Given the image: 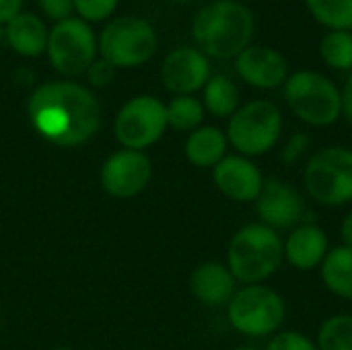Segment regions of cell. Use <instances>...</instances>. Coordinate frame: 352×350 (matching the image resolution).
Wrapping results in <instances>:
<instances>
[{
    "mask_svg": "<svg viewBox=\"0 0 352 350\" xmlns=\"http://www.w3.org/2000/svg\"><path fill=\"white\" fill-rule=\"evenodd\" d=\"M27 113L37 134L66 149L85 144L101 126L97 97L74 80H52L37 87L27 101Z\"/></svg>",
    "mask_w": 352,
    "mask_h": 350,
    "instance_id": "1",
    "label": "cell"
},
{
    "mask_svg": "<svg viewBox=\"0 0 352 350\" xmlns=\"http://www.w3.org/2000/svg\"><path fill=\"white\" fill-rule=\"evenodd\" d=\"M190 31L210 60H235L254 43L256 14L241 0H212L194 14Z\"/></svg>",
    "mask_w": 352,
    "mask_h": 350,
    "instance_id": "2",
    "label": "cell"
},
{
    "mask_svg": "<svg viewBox=\"0 0 352 350\" xmlns=\"http://www.w3.org/2000/svg\"><path fill=\"white\" fill-rule=\"evenodd\" d=\"M227 268L239 285H264L285 264L283 237L258 223L237 229L227 248Z\"/></svg>",
    "mask_w": 352,
    "mask_h": 350,
    "instance_id": "3",
    "label": "cell"
},
{
    "mask_svg": "<svg viewBox=\"0 0 352 350\" xmlns=\"http://www.w3.org/2000/svg\"><path fill=\"white\" fill-rule=\"evenodd\" d=\"M283 97L289 111L309 128H330L342 118L340 87L320 70L291 72L283 85Z\"/></svg>",
    "mask_w": 352,
    "mask_h": 350,
    "instance_id": "4",
    "label": "cell"
},
{
    "mask_svg": "<svg viewBox=\"0 0 352 350\" xmlns=\"http://www.w3.org/2000/svg\"><path fill=\"white\" fill-rule=\"evenodd\" d=\"M285 132V113L270 99H252L227 120V140L237 155L256 159L278 146Z\"/></svg>",
    "mask_w": 352,
    "mask_h": 350,
    "instance_id": "5",
    "label": "cell"
},
{
    "mask_svg": "<svg viewBox=\"0 0 352 350\" xmlns=\"http://www.w3.org/2000/svg\"><path fill=\"white\" fill-rule=\"evenodd\" d=\"M305 194L328 208L352 204V149L328 144L311 153L303 167Z\"/></svg>",
    "mask_w": 352,
    "mask_h": 350,
    "instance_id": "6",
    "label": "cell"
},
{
    "mask_svg": "<svg viewBox=\"0 0 352 350\" xmlns=\"http://www.w3.org/2000/svg\"><path fill=\"white\" fill-rule=\"evenodd\" d=\"M287 301L270 285H241L227 305L229 326L248 338H270L283 330Z\"/></svg>",
    "mask_w": 352,
    "mask_h": 350,
    "instance_id": "7",
    "label": "cell"
},
{
    "mask_svg": "<svg viewBox=\"0 0 352 350\" xmlns=\"http://www.w3.org/2000/svg\"><path fill=\"white\" fill-rule=\"evenodd\" d=\"M97 43L99 56L116 68H136L155 56L159 37L146 19L136 14H122L103 27Z\"/></svg>",
    "mask_w": 352,
    "mask_h": 350,
    "instance_id": "8",
    "label": "cell"
},
{
    "mask_svg": "<svg viewBox=\"0 0 352 350\" xmlns=\"http://www.w3.org/2000/svg\"><path fill=\"white\" fill-rule=\"evenodd\" d=\"M97 52L99 43L93 27L78 17L64 19L50 29L45 54L62 76L87 74L89 66L97 60Z\"/></svg>",
    "mask_w": 352,
    "mask_h": 350,
    "instance_id": "9",
    "label": "cell"
},
{
    "mask_svg": "<svg viewBox=\"0 0 352 350\" xmlns=\"http://www.w3.org/2000/svg\"><path fill=\"white\" fill-rule=\"evenodd\" d=\"M167 128V105L153 95H138L126 101L113 122L118 142L132 151L153 146Z\"/></svg>",
    "mask_w": 352,
    "mask_h": 350,
    "instance_id": "10",
    "label": "cell"
},
{
    "mask_svg": "<svg viewBox=\"0 0 352 350\" xmlns=\"http://www.w3.org/2000/svg\"><path fill=\"white\" fill-rule=\"evenodd\" d=\"M254 204L260 223L274 231H291L305 221L307 212V202L303 194L276 175L266 177L264 188Z\"/></svg>",
    "mask_w": 352,
    "mask_h": 350,
    "instance_id": "11",
    "label": "cell"
},
{
    "mask_svg": "<svg viewBox=\"0 0 352 350\" xmlns=\"http://www.w3.org/2000/svg\"><path fill=\"white\" fill-rule=\"evenodd\" d=\"M237 76L258 91H274L283 89L291 74V66L287 56L264 43L248 45L235 60H233Z\"/></svg>",
    "mask_w": 352,
    "mask_h": 350,
    "instance_id": "12",
    "label": "cell"
},
{
    "mask_svg": "<svg viewBox=\"0 0 352 350\" xmlns=\"http://www.w3.org/2000/svg\"><path fill=\"white\" fill-rule=\"evenodd\" d=\"M210 76V58L196 45H179L171 50L161 64V83L173 95H194L204 89Z\"/></svg>",
    "mask_w": 352,
    "mask_h": 350,
    "instance_id": "13",
    "label": "cell"
},
{
    "mask_svg": "<svg viewBox=\"0 0 352 350\" xmlns=\"http://www.w3.org/2000/svg\"><path fill=\"white\" fill-rule=\"evenodd\" d=\"M151 175L153 165L142 151L122 149L103 163L101 188L113 198H132L148 186Z\"/></svg>",
    "mask_w": 352,
    "mask_h": 350,
    "instance_id": "14",
    "label": "cell"
},
{
    "mask_svg": "<svg viewBox=\"0 0 352 350\" xmlns=\"http://www.w3.org/2000/svg\"><path fill=\"white\" fill-rule=\"evenodd\" d=\"M212 182L217 190L237 204H254L264 188L266 175L254 159L243 155H227L212 167Z\"/></svg>",
    "mask_w": 352,
    "mask_h": 350,
    "instance_id": "15",
    "label": "cell"
},
{
    "mask_svg": "<svg viewBox=\"0 0 352 350\" xmlns=\"http://www.w3.org/2000/svg\"><path fill=\"white\" fill-rule=\"evenodd\" d=\"M330 237L324 227L318 223L303 221L301 225L293 227L287 237H283L285 250V264L299 272L320 270L328 252H330Z\"/></svg>",
    "mask_w": 352,
    "mask_h": 350,
    "instance_id": "16",
    "label": "cell"
},
{
    "mask_svg": "<svg viewBox=\"0 0 352 350\" xmlns=\"http://www.w3.org/2000/svg\"><path fill=\"white\" fill-rule=\"evenodd\" d=\"M241 285L235 281L227 264L223 262H202L194 268L190 276L192 295L206 307H227Z\"/></svg>",
    "mask_w": 352,
    "mask_h": 350,
    "instance_id": "17",
    "label": "cell"
},
{
    "mask_svg": "<svg viewBox=\"0 0 352 350\" xmlns=\"http://www.w3.org/2000/svg\"><path fill=\"white\" fill-rule=\"evenodd\" d=\"M50 29L45 23L33 12H19L4 25V37L12 52L23 58H35L47 47Z\"/></svg>",
    "mask_w": 352,
    "mask_h": 350,
    "instance_id": "18",
    "label": "cell"
},
{
    "mask_svg": "<svg viewBox=\"0 0 352 350\" xmlns=\"http://www.w3.org/2000/svg\"><path fill=\"white\" fill-rule=\"evenodd\" d=\"M186 159L200 169H212L229 155V140L219 126H200L188 134L184 144Z\"/></svg>",
    "mask_w": 352,
    "mask_h": 350,
    "instance_id": "19",
    "label": "cell"
},
{
    "mask_svg": "<svg viewBox=\"0 0 352 350\" xmlns=\"http://www.w3.org/2000/svg\"><path fill=\"white\" fill-rule=\"evenodd\" d=\"M320 278L328 293L352 303V248H330L324 264L320 266Z\"/></svg>",
    "mask_w": 352,
    "mask_h": 350,
    "instance_id": "20",
    "label": "cell"
},
{
    "mask_svg": "<svg viewBox=\"0 0 352 350\" xmlns=\"http://www.w3.org/2000/svg\"><path fill=\"white\" fill-rule=\"evenodd\" d=\"M202 105L206 113L229 120L241 105V91L237 83L227 74H212L202 89Z\"/></svg>",
    "mask_w": 352,
    "mask_h": 350,
    "instance_id": "21",
    "label": "cell"
},
{
    "mask_svg": "<svg viewBox=\"0 0 352 350\" xmlns=\"http://www.w3.org/2000/svg\"><path fill=\"white\" fill-rule=\"evenodd\" d=\"M311 19L326 31H352V0H303Z\"/></svg>",
    "mask_w": 352,
    "mask_h": 350,
    "instance_id": "22",
    "label": "cell"
},
{
    "mask_svg": "<svg viewBox=\"0 0 352 350\" xmlns=\"http://www.w3.org/2000/svg\"><path fill=\"white\" fill-rule=\"evenodd\" d=\"M320 58L334 72H352V31H326L320 39Z\"/></svg>",
    "mask_w": 352,
    "mask_h": 350,
    "instance_id": "23",
    "label": "cell"
},
{
    "mask_svg": "<svg viewBox=\"0 0 352 350\" xmlns=\"http://www.w3.org/2000/svg\"><path fill=\"white\" fill-rule=\"evenodd\" d=\"M206 109L196 95H175L167 103V124L177 132H194L202 126Z\"/></svg>",
    "mask_w": 352,
    "mask_h": 350,
    "instance_id": "24",
    "label": "cell"
},
{
    "mask_svg": "<svg viewBox=\"0 0 352 350\" xmlns=\"http://www.w3.org/2000/svg\"><path fill=\"white\" fill-rule=\"evenodd\" d=\"M318 350H352V314L326 318L316 334Z\"/></svg>",
    "mask_w": 352,
    "mask_h": 350,
    "instance_id": "25",
    "label": "cell"
},
{
    "mask_svg": "<svg viewBox=\"0 0 352 350\" xmlns=\"http://www.w3.org/2000/svg\"><path fill=\"white\" fill-rule=\"evenodd\" d=\"M264 350H318V344L299 330H280L268 338Z\"/></svg>",
    "mask_w": 352,
    "mask_h": 350,
    "instance_id": "26",
    "label": "cell"
},
{
    "mask_svg": "<svg viewBox=\"0 0 352 350\" xmlns=\"http://www.w3.org/2000/svg\"><path fill=\"white\" fill-rule=\"evenodd\" d=\"M118 4L120 0H74V12L87 23H99L109 19Z\"/></svg>",
    "mask_w": 352,
    "mask_h": 350,
    "instance_id": "27",
    "label": "cell"
},
{
    "mask_svg": "<svg viewBox=\"0 0 352 350\" xmlns=\"http://www.w3.org/2000/svg\"><path fill=\"white\" fill-rule=\"evenodd\" d=\"M309 149H311V138H309V134H305V132H293V134L285 140V144H283V149H280V161H283L285 165H297V163H301L303 159L307 161Z\"/></svg>",
    "mask_w": 352,
    "mask_h": 350,
    "instance_id": "28",
    "label": "cell"
},
{
    "mask_svg": "<svg viewBox=\"0 0 352 350\" xmlns=\"http://www.w3.org/2000/svg\"><path fill=\"white\" fill-rule=\"evenodd\" d=\"M37 4L41 12L56 23L70 19L74 12V0H37Z\"/></svg>",
    "mask_w": 352,
    "mask_h": 350,
    "instance_id": "29",
    "label": "cell"
},
{
    "mask_svg": "<svg viewBox=\"0 0 352 350\" xmlns=\"http://www.w3.org/2000/svg\"><path fill=\"white\" fill-rule=\"evenodd\" d=\"M116 70H118V68H116L113 64H109V62L103 60V58H97V60L89 66L87 78H89V83L95 85V87H105V85H109V83L113 80Z\"/></svg>",
    "mask_w": 352,
    "mask_h": 350,
    "instance_id": "30",
    "label": "cell"
},
{
    "mask_svg": "<svg viewBox=\"0 0 352 350\" xmlns=\"http://www.w3.org/2000/svg\"><path fill=\"white\" fill-rule=\"evenodd\" d=\"M340 97H342V118L352 126V72L346 74L340 87Z\"/></svg>",
    "mask_w": 352,
    "mask_h": 350,
    "instance_id": "31",
    "label": "cell"
},
{
    "mask_svg": "<svg viewBox=\"0 0 352 350\" xmlns=\"http://www.w3.org/2000/svg\"><path fill=\"white\" fill-rule=\"evenodd\" d=\"M23 8V0H0V25H6Z\"/></svg>",
    "mask_w": 352,
    "mask_h": 350,
    "instance_id": "32",
    "label": "cell"
},
{
    "mask_svg": "<svg viewBox=\"0 0 352 350\" xmlns=\"http://www.w3.org/2000/svg\"><path fill=\"white\" fill-rule=\"evenodd\" d=\"M340 245L352 248V208L340 221Z\"/></svg>",
    "mask_w": 352,
    "mask_h": 350,
    "instance_id": "33",
    "label": "cell"
},
{
    "mask_svg": "<svg viewBox=\"0 0 352 350\" xmlns=\"http://www.w3.org/2000/svg\"><path fill=\"white\" fill-rule=\"evenodd\" d=\"M233 350H260V349H256V347H237V349H233Z\"/></svg>",
    "mask_w": 352,
    "mask_h": 350,
    "instance_id": "34",
    "label": "cell"
},
{
    "mask_svg": "<svg viewBox=\"0 0 352 350\" xmlns=\"http://www.w3.org/2000/svg\"><path fill=\"white\" fill-rule=\"evenodd\" d=\"M182 2H192V0H182Z\"/></svg>",
    "mask_w": 352,
    "mask_h": 350,
    "instance_id": "35",
    "label": "cell"
}]
</instances>
